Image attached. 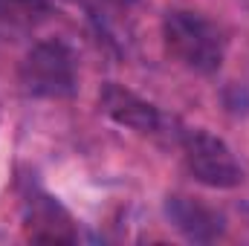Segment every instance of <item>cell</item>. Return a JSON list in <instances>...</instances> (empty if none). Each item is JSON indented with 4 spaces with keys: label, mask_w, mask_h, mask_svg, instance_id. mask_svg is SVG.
<instances>
[{
    "label": "cell",
    "mask_w": 249,
    "mask_h": 246,
    "mask_svg": "<svg viewBox=\"0 0 249 246\" xmlns=\"http://www.w3.org/2000/svg\"><path fill=\"white\" fill-rule=\"evenodd\" d=\"M162 41L168 55L177 64L188 67L191 72L209 75L217 72L223 64L226 41L220 29L197 12H186V9L168 12L162 20Z\"/></svg>",
    "instance_id": "1"
},
{
    "label": "cell",
    "mask_w": 249,
    "mask_h": 246,
    "mask_svg": "<svg viewBox=\"0 0 249 246\" xmlns=\"http://www.w3.org/2000/svg\"><path fill=\"white\" fill-rule=\"evenodd\" d=\"M75 55L61 41L35 44L20 61V87L35 99H67L75 93Z\"/></svg>",
    "instance_id": "2"
},
{
    "label": "cell",
    "mask_w": 249,
    "mask_h": 246,
    "mask_svg": "<svg viewBox=\"0 0 249 246\" xmlns=\"http://www.w3.org/2000/svg\"><path fill=\"white\" fill-rule=\"evenodd\" d=\"M183 159L197 183L209 188H235L244 180V168L235 159L232 148L209 133V130H186L183 133Z\"/></svg>",
    "instance_id": "3"
},
{
    "label": "cell",
    "mask_w": 249,
    "mask_h": 246,
    "mask_svg": "<svg viewBox=\"0 0 249 246\" xmlns=\"http://www.w3.org/2000/svg\"><path fill=\"white\" fill-rule=\"evenodd\" d=\"M23 232L35 244H75V220L61 203L38 188L23 197Z\"/></svg>",
    "instance_id": "4"
},
{
    "label": "cell",
    "mask_w": 249,
    "mask_h": 246,
    "mask_svg": "<svg viewBox=\"0 0 249 246\" xmlns=\"http://www.w3.org/2000/svg\"><path fill=\"white\" fill-rule=\"evenodd\" d=\"M165 217L183 238L194 244H209L223 232V217L214 209H209L206 203L186 197V194H171L165 200Z\"/></svg>",
    "instance_id": "5"
},
{
    "label": "cell",
    "mask_w": 249,
    "mask_h": 246,
    "mask_svg": "<svg viewBox=\"0 0 249 246\" xmlns=\"http://www.w3.org/2000/svg\"><path fill=\"white\" fill-rule=\"evenodd\" d=\"M99 105L116 124H124V127L139 130V133H154L162 122L160 110L151 102L139 99L136 93L124 90L119 84H105L99 93Z\"/></svg>",
    "instance_id": "6"
},
{
    "label": "cell",
    "mask_w": 249,
    "mask_h": 246,
    "mask_svg": "<svg viewBox=\"0 0 249 246\" xmlns=\"http://www.w3.org/2000/svg\"><path fill=\"white\" fill-rule=\"evenodd\" d=\"M38 0H0V15L9 12V9H23V6H32Z\"/></svg>",
    "instance_id": "7"
}]
</instances>
